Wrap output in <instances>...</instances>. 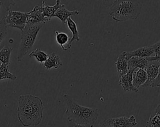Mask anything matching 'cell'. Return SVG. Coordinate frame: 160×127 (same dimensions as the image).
Instances as JSON below:
<instances>
[{"label": "cell", "instance_id": "cell-30", "mask_svg": "<svg viewBox=\"0 0 160 127\" xmlns=\"http://www.w3.org/2000/svg\"><path fill=\"white\" fill-rule=\"evenodd\" d=\"M148 62H151V61H154V60H157L160 59V55H158V56H154V57H147Z\"/></svg>", "mask_w": 160, "mask_h": 127}, {"label": "cell", "instance_id": "cell-12", "mask_svg": "<svg viewBox=\"0 0 160 127\" xmlns=\"http://www.w3.org/2000/svg\"><path fill=\"white\" fill-rule=\"evenodd\" d=\"M147 80V73L145 69L136 68L132 73V84L136 88L142 86Z\"/></svg>", "mask_w": 160, "mask_h": 127}, {"label": "cell", "instance_id": "cell-24", "mask_svg": "<svg viewBox=\"0 0 160 127\" xmlns=\"http://www.w3.org/2000/svg\"><path fill=\"white\" fill-rule=\"evenodd\" d=\"M1 6L7 11L11 6H15L14 0H0Z\"/></svg>", "mask_w": 160, "mask_h": 127}, {"label": "cell", "instance_id": "cell-23", "mask_svg": "<svg viewBox=\"0 0 160 127\" xmlns=\"http://www.w3.org/2000/svg\"><path fill=\"white\" fill-rule=\"evenodd\" d=\"M7 27L2 20H0V44L7 36Z\"/></svg>", "mask_w": 160, "mask_h": 127}, {"label": "cell", "instance_id": "cell-18", "mask_svg": "<svg viewBox=\"0 0 160 127\" xmlns=\"http://www.w3.org/2000/svg\"><path fill=\"white\" fill-rule=\"evenodd\" d=\"M146 127H160V104L151 113Z\"/></svg>", "mask_w": 160, "mask_h": 127}, {"label": "cell", "instance_id": "cell-17", "mask_svg": "<svg viewBox=\"0 0 160 127\" xmlns=\"http://www.w3.org/2000/svg\"><path fill=\"white\" fill-rule=\"evenodd\" d=\"M61 4L60 0H56V4L53 6H49L46 4L45 1H42V6L41 9L44 16L47 18L48 21L51 20V19L54 17V14L56 11L58 9Z\"/></svg>", "mask_w": 160, "mask_h": 127}, {"label": "cell", "instance_id": "cell-25", "mask_svg": "<svg viewBox=\"0 0 160 127\" xmlns=\"http://www.w3.org/2000/svg\"><path fill=\"white\" fill-rule=\"evenodd\" d=\"M159 62V70H158V75L156 77V78L154 80L151 87H160V59L157 60Z\"/></svg>", "mask_w": 160, "mask_h": 127}, {"label": "cell", "instance_id": "cell-5", "mask_svg": "<svg viewBox=\"0 0 160 127\" xmlns=\"http://www.w3.org/2000/svg\"><path fill=\"white\" fill-rule=\"evenodd\" d=\"M7 11L8 14L2 18L6 27L16 28L22 32L26 25L28 12L14 11L11 7Z\"/></svg>", "mask_w": 160, "mask_h": 127}, {"label": "cell", "instance_id": "cell-22", "mask_svg": "<svg viewBox=\"0 0 160 127\" xmlns=\"http://www.w3.org/2000/svg\"><path fill=\"white\" fill-rule=\"evenodd\" d=\"M48 56V55L42 50H41L40 49H36V50H32L29 54V58L34 57L37 62L41 64L44 63L46 60Z\"/></svg>", "mask_w": 160, "mask_h": 127}, {"label": "cell", "instance_id": "cell-8", "mask_svg": "<svg viewBox=\"0 0 160 127\" xmlns=\"http://www.w3.org/2000/svg\"><path fill=\"white\" fill-rule=\"evenodd\" d=\"M134 70L135 69L129 70L126 74L119 78V83L126 92H138V88L134 87L132 84V73Z\"/></svg>", "mask_w": 160, "mask_h": 127}, {"label": "cell", "instance_id": "cell-2", "mask_svg": "<svg viewBox=\"0 0 160 127\" xmlns=\"http://www.w3.org/2000/svg\"><path fill=\"white\" fill-rule=\"evenodd\" d=\"M63 98L66 106L67 120L88 127L94 126L99 115L98 109L82 106L66 94L64 95Z\"/></svg>", "mask_w": 160, "mask_h": 127}, {"label": "cell", "instance_id": "cell-9", "mask_svg": "<svg viewBox=\"0 0 160 127\" xmlns=\"http://www.w3.org/2000/svg\"><path fill=\"white\" fill-rule=\"evenodd\" d=\"M145 70L147 73V80L146 82L142 85V87H151V85L154 80L156 78L158 75L159 70V64L154 63V61L149 62V64Z\"/></svg>", "mask_w": 160, "mask_h": 127}, {"label": "cell", "instance_id": "cell-26", "mask_svg": "<svg viewBox=\"0 0 160 127\" xmlns=\"http://www.w3.org/2000/svg\"><path fill=\"white\" fill-rule=\"evenodd\" d=\"M152 47L154 50V53L155 54V56H158L160 55V40L152 45Z\"/></svg>", "mask_w": 160, "mask_h": 127}, {"label": "cell", "instance_id": "cell-31", "mask_svg": "<svg viewBox=\"0 0 160 127\" xmlns=\"http://www.w3.org/2000/svg\"><path fill=\"white\" fill-rule=\"evenodd\" d=\"M159 98H160V93H159Z\"/></svg>", "mask_w": 160, "mask_h": 127}, {"label": "cell", "instance_id": "cell-16", "mask_svg": "<svg viewBox=\"0 0 160 127\" xmlns=\"http://www.w3.org/2000/svg\"><path fill=\"white\" fill-rule=\"evenodd\" d=\"M66 24L68 25V28L69 29V30L71 31V32L72 34V36L69 39V42H68V44L67 45V47H66V49L68 50L71 47L72 42L73 41L79 42L80 40V38H79V32H78L77 25H76V22L71 18V17L68 18V19L66 21Z\"/></svg>", "mask_w": 160, "mask_h": 127}, {"label": "cell", "instance_id": "cell-15", "mask_svg": "<svg viewBox=\"0 0 160 127\" xmlns=\"http://www.w3.org/2000/svg\"><path fill=\"white\" fill-rule=\"evenodd\" d=\"M62 63L60 57L55 52H52L48 55L46 60L44 62V67L46 70H49L52 68H58L62 67Z\"/></svg>", "mask_w": 160, "mask_h": 127}, {"label": "cell", "instance_id": "cell-20", "mask_svg": "<svg viewBox=\"0 0 160 127\" xmlns=\"http://www.w3.org/2000/svg\"><path fill=\"white\" fill-rule=\"evenodd\" d=\"M55 34H56V40L57 43L60 45L61 48L63 50L66 51L65 45L67 46L69 40L68 35L65 32H59L58 31H55Z\"/></svg>", "mask_w": 160, "mask_h": 127}, {"label": "cell", "instance_id": "cell-32", "mask_svg": "<svg viewBox=\"0 0 160 127\" xmlns=\"http://www.w3.org/2000/svg\"><path fill=\"white\" fill-rule=\"evenodd\" d=\"M1 7V3H0V7Z\"/></svg>", "mask_w": 160, "mask_h": 127}, {"label": "cell", "instance_id": "cell-29", "mask_svg": "<svg viewBox=\"0 0 160 127\" xmlns=\"http://www.w3.org/2000/svg\"><path fill=\"white\" fill-rule=\"evenodd\" d=\"M116 0H102V4L106 7H110Z\"/></svg>", "mask_w": 160, "mask_h": 127}, {"label": "cell", "instance_id": "cell-4", "mask_svg": "<svg viewBox=\"0 0 160 127\" xmlns=\"http://www.w3.org/2000/svg\"><path fill=\"white\" fill-rule=\"evenodd\" d=\"M44 23L26 24L21 32V38L18 51L17 60L21 62L24 56L33 47L38 34Z\"/></svg>", "mask_w": 160, "mask_h": 127}, {"label": "cell", "instance_id": "cell-1", "mask_svg": "<svg viewBox=\"0 0 160 127\" xmlns=\"http://www.w3.org/2000/svg\"><path fill=\"white\" fill-rule=\"evenodd\" d=\"M44 104L42 100L32 95H21L18 100L17 116L24 127L39 125L43 117Z\"/></svg>", "mask_w": 160, "mask_h": 127}, {"label": "cell", "instance_id": "cell-19", "mask_svg": "<svg viewBox=\"0 0 160 127\" xmlns=\"http://www.w3.org/2000/svg\"><path fill=\"white\" fill-rule=\"evenodd\" d=\"M16 78L17 77L10 72L8 64H1L0 65V80L4 79L15 80Z\"/></svg>", "mask_w": 160, "mask_h": 127}, {"label": "cell", "instance_id": "cell-3", "mask_svg": "<svg viewBox=\"0 0 160 127\" xmlns=\"http://www.w3.org/2000/svg\"><path fill=\"white\" fill-rule=\"evenodd\" d=\"M109 14L116 22L138 18L142 5L138 0H116L109 7Z\"/></svg>", "mask_w": 160, "mask_h": 127}, {"label": "cell", "instance_id": "cell-7", "mask_svg": "<svg viewBox=\"0 0 160 127\" xmlns=\"http://www.w3.org/2000/svg\"><path fill=\"white\" fill-rule=\"evenodd\" d=\"M114 127H134L137 125L136 120L134 115L129 117L125 116L109 119Z\"/></svg>", "mask_w": 160, "mask_h": 127}, {"label": "cell", "instance_id": "cell-10", "mask_svg": "<svg viewBox=\"0 0 160 127\" xmlns=\"http://www.w3.org/2000/svg\"><path fill=\"white\" fill-rule=\"evenodd\" d=\"M79 11L78 10L69 11L68 10L64 4H60L58 9L56 11L54 17H56L60 19L62 23H66V21L68 17L72 15H78Z\"/></svg>", "mask_w": 160, "mask_h": 127}, {"label": "cell", "instance_id": "cell-27", "mask_svg": "<svg viewBox=\"0 0 160 127\" xmlns=\"http://www.w3.org/2000/svg\"><path fill=\"white\" fill-rule=\"evenodd\" d=\"M99 127H114L110 123L109 119L105 120L99 123Z\"/></svg>", "mask_w": 160, "mask_h": 127}, {"label": "cell", "instance_id": "cell-13", "mask_svg": "<svg viewBox=\"0 0 160 127\" xmlns=\"http://www.w3.org/2000/svg\"><path fill=\"white\" fill-rule=\"evenodd\" d=\"M154 53V50L151 47H142L131 52H126V59H129L132 57H150Z\"/></svg>", "mask_w": 160, "mask_h": 127}, {"label": "cell", "instance_id": "cell-28", "mask_svg": "<svg viewBox=\"0 0 160 127\" xmlns=\"http://www.w3.org/2000/svg\"><path fill=\"white\" fill-rule=\"evenodd\" d=\"M67 127H88L84 125L77 124L74 122H72L71 121L67 120Z\"/></svg>", "mask_w": 160, "mask_h": 127}, {"label": "cell", "instance_id": "cell-14", "mask_svg": "<svg viewBox=\"0 0 160 127\" xmlns=\"http://www.w3.org/2000/svg\"><path fill=\"white\" fill-rule=\"evenodd\" d=\"M115 64L117 71L120 77L126 74L128 72V60L126 59V52H122L119 55Z\"/></svg>", "mask_w": 160, "mask_h": 127}, {"label": "cell", "instance_id": "cell-21", "mask_svg": "<svg viewBox=\"0 0 160 127\" xmlns=\"http://www.w3.org/2000/svg\"><path fill=\"white\" fill-rule=\"evenodd\" d=\"M12 48L8 46L3 47L0 50V62L1 64H10V57Z\"/></svg>", "mask_w": 160, "mask_h": 127}, {"label": "cell", "instance_id": "cell-6", "mask_svg": "<svg viewBox=\"0 0 160 127\" xmlns=\"http://www.w3.org/2000/svg\"><path fill=\"white\" fill-rule=\"evenodd\" d=\"M46 22H48V20L44 16L41 6H35L31 11L28 12L26 24H45Z\"/></svg>", "mask_w": 160, "mask_h": 127}, {"label": "cell", "instance_id": "cell-11", "mask_svg": "<svg viewBox=\"0 0 160 127\" xmlns=\"http://www.w3.org/2000/svg\"><path fill=\"white\" fill-rule=\"evenodd\" d=\"M147 57H131L128 60V70L131 69H136V68L146 69L149 64Z\"/></svg>", "mask_w": 160, "mask_h": 127}]
</instances>
